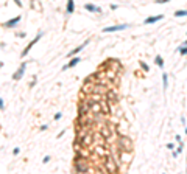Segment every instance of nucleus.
<instances>
[{
  "mask_svg": "<svg viewBox=\"0 0 187 174\" xmlns=\"http://www.w3.org/2000/svg\"><path fill=\"white\" fill-rule=\"evenodd\" d=\"M156 62H158V65H161V67H162V64H164L162 62V58L161 56H156Z\"/></svg>",
  "mask_w": 187,
  "mask_h": 174,
  "instance_id": "obj_17",
  "label": "nucleus"
},
{
  "mask_svg": "<svg viewBox=\"0 0 187 174\" xmlns=\"http://www.w3.org/2000/svg\"><path fill=\"white\" fill-rule=\"evenodd\" d=\"M101 137H105V138L111 137V131L108 129V127H103V129H101Z\"/></svg>",
  "mask_w": 187,
  "mask_h": 174,
  "instance_id": "obj_12",
  "label": "nucleus"
},
{
  "mask_svg": "<svg viewBox=\"0 0 187 174\" xmlns=\"http://www.w3.org/2000/svg\"><path fill=\"white\" fill-rule=\"evenodd\" d=\"M128 28V25H116V26H108V28H103L105 33H109V31H119V30H125Z\"/></svg>",
  "mask_w": 187,
  "mask_h": 174,
  "instance_id": "obj_5",
  "label": "nucleus"
},
{
  "mask_svg": "<svg viewBox=\"0 0 187 174\" xmlns=\"http://www.w3.org/2000/svg\"><path fill=\"white\" fill-rule=\"evenodd\" d=\"M162 16H154V17H148L147 20H145V24H153V22H158V20H161Z\"/></svg>",
  "mask_w": 187,
  "mask_h": 174,
  "instance_id": "obj_9",
  "label": "nucleus"
},
{
  "mask_svg": "<svg viewBox=\"0 0 187 174\" xmlns=\"http://www.w3.org/2000/svg\"><path fill=\"white\" fill-rule=\"evenodd\" d=\"M24 68H25V64L20 67V70L16 72V75H14V79H20V78H22V75H24Z\"/></svg>",
  "mask_w": 187,
  "mask_h": 174,
  "instance_id": "obj_10",
  "label": "nucleus"
},
{
  "mask_svg": "<svg viewBox=\"0 0 187 174\" xmlns=\"http://www.w3.org/2000/svg\"><path fill=\"white\" fill-rule=\"evenodd\" d=\"M86 9H89V11H92V13H100V8H97V6H94V5H86Z\"/></svg>",
  "mask_w": 187,
  "mask_h": 174,
  "instance_id": "obj_13",
  "label": "nucleus"
},
{
  "mask_svg": "<svg viewBox=\"0 0 187 174\" xmlns=\"http://www.w3.org/2000/svg\"><path fill=\"white\" fill-rule=\"evenodd\" d=\"M105 166L108 173H117L119 171V166H117L116 160H114L111 156H105Z\"/></svg>",
  "mask_w": 187,
  "mask_h": 174,
  "instance_id": "obj_2",
  "label": "nucleus"
},
{
  "mask_svg": "<svg viewBox=\"0 0 187 174\" xmlns=\"http://www.w3.org/2000/svg\"><path fill=\"white\" fill-rule=\"evenodd\" d=\"M80 61H81V59H80V58H75V59H72V62H70V64L64 65V67H63V70H67L69 67H73V65H77V64L80 62Z\"/></svg>",
  "mask_w": 187,
  "mask_h": 174,
  "instance_id": "obj_8",
  "label": "nucleus"
},
{
  "mask_svg": "<svg viewBox=\"0 0 187 174\" xmlns=\"http://www.w3.org/2000/svg\"><path fill=\"white\" fill-rule=\"evenodd\" d=\"M165 2H170V0H158V3H165Z\"/></svg>",
  "mask_w": 187,
  "mask_h": 174,
  "instance_id": "obj_20",
  "label": "nucleus"
},
{
  "mask_svg": "<svg viewBox=\"0 0 187 174\" xmlns=\"http://www.w3.org/2000/svg\"><path fill=\"white\" fill-rule=\"evenodd\" d=\"M175 16H187V11H176Z\"/></svg>",
  "mask_w": 187,
  "mask_h": 174,
  "instance_id": "obj_16",
  "label": "nucleus"
},
{
  "mask_svg": "<svg viewBox=\"0 0 187 174\" xmlns=\"http://www.w3.org/2000/svg\"><path fill=\"white\" fill-rule=\"evenodd\" d=\"M106 98H108V101H111V103H117V101H119V96H117V93L114 90H108V92H106Z\"/></svg>",
  "mask_w": 187,
  "mask_h": 174,
  "instance_id": "obj_4",
  "label": "nucleus"
},
{
  "mask_svg": "<svg viewBox=\"0 0 187 174\" xmlns=\"http://www.w3.org/2000/svg\"><path fill=\"white\" fill-rule=\"evenodd\" d=\"M181 53H182V55H187V48H182V50H181Z\"/></svg>",
  "mask_w": 187,
  "mask_h": 174,
  "instance_id": "obj_19",
  "label": "nucleus"
},
{
  "mask_svg": "<svg viewBox=\"0 0 187 174\" xmlns=\"http://www.w3.org/2000/svg\"><path fill=\"white\" fill-rule=\"evenodd\" d=\"M162 81H164V89L167 87V75L164 73V76H162Z\"/></svg>",
  "mask_w": 187,
  "mask_h": 174,
  "instance_id": "obj_18",
  "label": "nucleus"
},
{
  "mask_svg": "<svg viewBox=\"0 0 187 174\" xmlns=\"http://www.w3.org/2000/svg\"><path fill=\"white\" fill-rule=\"evenodd\" d=\"M119 145L125 152H131L133 151V142H131V138L126 137V135H120L119 137Z\"/></svg>",
  "mask_w": 187,
  "mask_h": 174,
  "instance_id": "obj_1",
  "label": "nucleus"
},
{
  "mask_svg": "<svg viewBox=\"0 0 187 174\" xmlns=\"http://www.w3.org/2000/svg\"><path fill=\"white\" fill-rule=\"evenodd\" d=\"M67 11L69 13H73V0H69L67 2Z\"/></svg>",
  "mask_w": 187,
  "mask_h": 174,
  "instance_id": "obj_15",
  "label": "nucleus"
},
{
  "mask_svg": "<svg viewBox=\"0 0 187 174\" xmlns=\"http://www.w3.org/2000/svg\"><path fill=\"white\" fill-rule=\"evenodd\" d=\"M90 142H92V135H87V137H84V140H83V145H84V146H89Z\"/></svg>",
  "mask_w": 187,
  "mask_h": 174,
  "instance_id": "obj_14",
  "label": "nucleus"
},
{
  "mask_svg": "<svg viewBox=\"0 0 187 174\" xmlns=\"http://www.w3.org/2000/svg\"><path fill=\"white\" fill-rule=\"evenodd\" d=\"M84 45H87V41L84 42V44H83V45H80V47H77V48H75L73 50V51H70V53H69V56H73L75 55V53H78V51H81V48H84Z\"/></svg>",
  "mask_w": 187,
  "mask_h": 174,
  "instance_id": "obj_11",
  "label": "nucleus"
},
{
  "mask_svg": "<svg viewBox=\"0 0 187 174\" xmlns=\"http://www.w3.org/2000/svg\"><path fill=\"white\" fill-rule=\"evenodd\" d=\"M75 169L78 173H87L89 171V165H87L86 158H77L75 160Z\"/></svg>",
  "mask_w": 187,
  "mask_h": 174,
  "instance_id": "obj_3",
  "label": "nucleus"
},
{
  "mask_svg": "<svg viewBox=\"0 0 187 174\" xmlns=\"http://www.w3.org/2000/svg\"><path fill=\"white\" fill-rule=\"evenodd\" d=\"M20 20V16H17V17H14V19H11V20H8V22H5V26H13V25H16V22H19Z\"/></svg>",
  "mask_w": 187,
  "mask_h": 174,
  "instance_id": "obj_7",
  "label": "nucleus"
},
{
  "mask_svg": "<svg viewBox=\"0 0 187 174\" xmlns=\"http://www.w3.org/2000/svg\"><path fill=\"white\" fill-rule=\"evenodd\" d=\"M41 36H42V34H37V36H36V39H34L33 42H30V44H28V47H27V48L24 50V53H22V55H24V56H25V55H27V53H28V51H30V48H31V47H33V45H34V44H36V42H37V41H39V39H41Z\"/></svg>",
  "mask_w": 187,
  "mask_h": 174,
  "instance_id": "obj_6",
  "label": "nucleus"
}]
</instances>
